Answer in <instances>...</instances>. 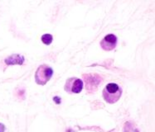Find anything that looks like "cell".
Returning <instances> with one entry per match:
<instances>
[{
	"label": "cell",
	"instance_id": "obj_1",
	"mask_svg": "<svg viewBox=\"0 0 155 132\" xmlns=\"http://www.w3.org/2000/svg\"><path fill=\"white\" fill-rule=\"evenodd\" d=\"M123 93L120 86L114 83H110L106 84L102 92L104 100L110 104H114L120 100Z\"/></svg>",
	"mask_w": 155,
	"mask_h": 132
},
{
	"label": "cell",
	"instance_id": "obj_2",
	"mask_svg": "<svg viewBox=\"0 0 155 132\" xmlns=\"http://www.w3.org/2000/svg\"><path fill=\"white\" fill-rule=\"evenodd\" d=\"M53 69L48 64L38 66L35 72V82L37 83V84L44 86L50 81L51 77L53 76Z\"/></svg>",
	"mask_w": 155,
	"mask_h": 132
},
{
	"label": "cell",
	"instance_id": "obj_3",
	"mask_svg": "<svg viewBox=\"0 0 155 132\" xmlns=\"http://www.w3.org/2000/svg\"><path fill=\"white\" fill-rule=\"evenodd\" d=\"M84 83L81 79L76 77H71L67 79L64 85V90L69 94H77L82 91Z\"/></svg>",
	"mask_w": 155,
	"mask_h": 132
},
{
	"label": "cell",
	"instance_id": "obj_4",
	"mask_svg": "<svg viewBox=\"0 0 155 132\" xmlns=\"http://www.w3.org/2000/svg\"><path fill=\"white\" fill-rule=\"evenodd\" d=\"M82 77L85 79L86 90L90 93L96 91L99 84L102 81V78L98 74H83Z\"/></svg>",
	"mask_w": 155,
	"mask_h": 132
},
{
	"label": "cell",
	"instance_id": "obj_5",
	"mask_svg": "<svg viewBox=\"0 0 155 132\" xmlns=\"http://www.w3.org/2000/svg\"><path fill=\"white\" fill-rule=\"evenodd\" d=\"M118 38L114 34H108L101 41V46L104 50L110 51L115 49L117 46Z\"/></svg>",
	"mask_w": 155,
	"mask_h": 132
},
{
	"label": "cell",
	"instance_id": "obj_6",
	"mask_svg": "<svg viewBox=\"0 0 155 132\" xmlns=\"http://www.w3.org/2000/svg\"><path fill=\"white\" fill-rule=\"evenodd\" d=\"M25 61V57L20 54H13L4 59V63L8 66L10 65H22Z\"/></svg>",
	"mask_w": 155,
	"mask_h": 132
},
{
	"label": "cell",
	"instance_id": "obj_7",
	"mask_svg": "<svg viewBox=\"0 0 155 132\" xmlns=\"http://www.w3.org/2000/svg\"><path fill=\"white\" fill-rule=\"evenodd\" d=\"M123 132H139V130L133 121H128L124 124Z\"/></svg>",
	"mask_w": 155,
	"mask_h": 132
},
{
	"label": "cell",
	"instance_id": "obj_8",
	"mask_svg": "<svg viewBox=\"0 0 155 132\" xmlns=\"http://www.w3.org/2000/svg\"><path fill=\"white\" fill-rule=\"evenodd\" d=\"M41 40L43 44L49 46V45L51 44V42L53 41V36L51 34H44L41 36Z\"/></svg>",
	"mask_w": 155,
	"mask_h": 132
},
{
	"label": "cell",
	"instance_id": "obj_9",
	"mask_svg": "<svg viewBox=\"0 0 155 132\" xmlns=\"http://www.w3.org/2000/svg\"><path fill=\"white\" fill-rule=\"evenodd\" d=\"M52 99H53L54 102L57 104V105H59L61 102V98L60 97H58V96H55V97H53Z\"/></svg>",
	"mask_w": 155,
	"mask_h": 132
},
{
	"label": "cell",
	"instance_id": "obj_10",
	"mask_svg": "<svg viewBox=\"0 0 155 132\" xmlns=\"http://www.w3.org/2000/svg\"><path fill=\"white\" fill-rule=\"evenodd\" d=\"M6 130V126L4 124L0 122V132H5Z\"/></svg>",
	"mask_w": 155,
	"mask_h": 132
}]
</instances>
